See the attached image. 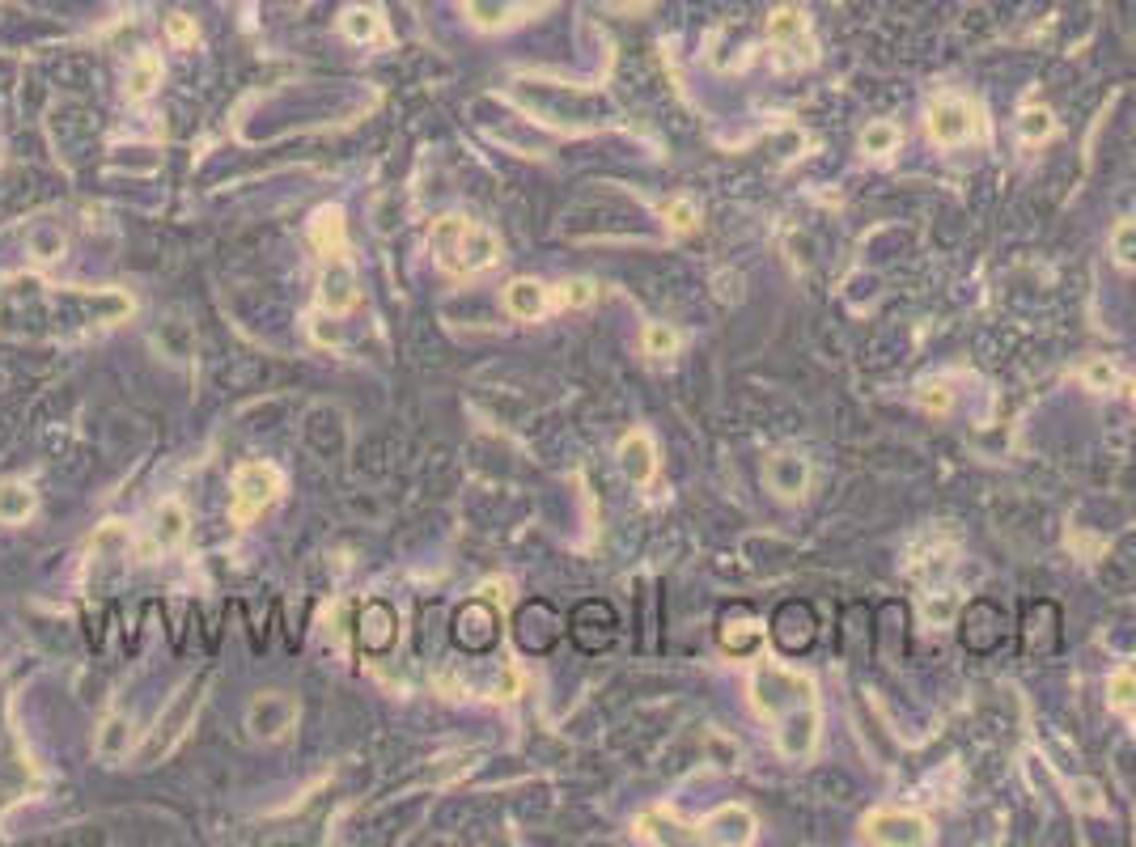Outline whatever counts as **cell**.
<instances>
[{"label": "cell", "instance_id": "1f68e13d", "mask_svg": "<svg viewBox=\"0 0 1136 847\" xmlns=\"http://www.w3.org/2000/svg\"><path fill=\"white\" fill-rule=\"evenodd\" d=\"M1018 136L1026 144H1043L1047 136H1052V111H1043V106H1026L1022 119H1018Z\"/></svg>", "mask_w": 1136, "mask_h": 847}, {"label": "cell", "instance_id": "8fae6325", "mask_svg": "<svg viewBox=\"0 0 1136 847\" xmlns=\"http://www.w3.org/2000/svg\"><path fill=\"white\" fill-rule=\"evenodd\" d=\"M568 636H573V644L581 648V653H602V648H611L615 636H619L615 606L602 602V598L581 602L573 615H568Z\"/></svg>", "mask_w": 1136, "mask_h": 847}, {"label": "cell", "instance_id": "f1b7e54d", "mask_svg": "<svg viewBox=\"0 0 1136 847\" xmlns=\"http://www.w3.org/2000/svg\"><path fill=\"white\" fill-rule=\"evenodd\" d=\"M768 34H772V43H780V47L802 43V39H806V17L797 13V9H776V13L768 17Z\"/></svg>", "mask_w": 1136, "mask_h": 847}, {"label": "cell", "instance_id": "7402d4cb", "mask_svg": "<svg viewBox=\"0 0 1136 847\" xmlns=\"http://www.w3.org/2000/svg\"><path fill=\"white\" fill-rule=\"evenodd\" d=\"M310 246H314L323 259L344 255V250H348V225H344V208H340V204H327V208L314 212V221H310Z\"/></svg>", "mask_w": 1136, "mask_h": 847}, {"label": "cell", "instance_id": "52a82bcc", "mask_svg": "<svg viewBox=\"0 0 1136 847\" xmlns=\"http://www.w3.org/2000/svg\"><path fill=\"white\" fill-rule=\"evenodd\" d=\"M768 640L785 661L806 657L819 644V610L806 598H785L768 619Z\"/></svg>", "mask_w": 1136, "mask_h": 847}, {"label": "cell", "instance_id": "d6a6232c", "mask_svg": "<svg viewBox=\"0 0 1136 847\" xmlns=\"http://www.w3.org/2000/svg\"><path fill=\"white\" fill-rule=\"evenodd\" d=\"M594 297H598V288L581 276L556 284V305H564V310H585V305H594Z\"/></svg>", "mask_w": 1136, "mask_h": 847}, {"label": "cell", "instance_id": "ac0fdd59", "mask_svg": "<svg viewBox=\"0 0 1136 847\" xmlns=\"http://www.w3.org/2000/svg\"><path fill=\"white\" fill-rule=\"evenodd\" d=\"M496 610L488 602H467L463 610H458V623H454V636L458 644L467 648V653H484V648L496 644Z\"/></svg>", "mask_w": 1136, "mask_h": 847}, {"label": "cell", "instance_id": "ab89813d", "mask_svg": "<svg viewBox=\"0 0 1136 847\" xmlns=\"http://www.w3.org/2000/svg\"><path fill=\"white\" fill-rule=\"evenodd\" d=\"M1073 792H1081V797H1073V801H1077L1081 809H1098V805H1103V801H1098V784H1090V780L1081 784V788L1073 784Z\"/></svg>", "mask_w": 1136, "mask_h": 847}, {"label": "cell", "instance_id": "7c38bea8", "mask_svg": "<svg viewBox=\"0 0 1136 847\" xmlns=\"http://www.w3.org/2000/svg\"><path fill=\"white\" fill-rule=\"evenodd\" d=\"M929 136L937 144H946V149H958V144L980 136V111H975L967 98L942 94L929 106Z\"/></svg>", "mask_w": 1136, "mask_h": 847}, {"label": "cell", "instance_id": "9c48e42d", "mask_svg": "<svg viewBox=\"0 0 1136 847\" xmlns=\"http://www.w3.org/2000/svg\"><path fill=\"white\" fill-rule=\"evenodd\" d=\"M301 720V704L289 691H255L246 704V729L255 742H284Z\"/></svg>", "mask_w": 1136, "mask_h": 847}, {"label": "cell", "instance_id": "cb8c5ba5", "mask_svg": "<svg viewBox=\"0 0 1136 847\" xmlns=\"http://www.w3.org/2000/svg\"><path fill=\"white\" fill-rule=\"evenodd\" d=\"M619 466H624V475L636 483V488H649L653 475H658V458H653V445L645 432H628L624 441H619Z\"/></svg>", "mask_w": 1136, "mask_h": 847}, {"label": "cell", "instance_id": "f35d334b", "mask_svg": "<svg viewBox=\"0 0 1136 847\" xmlns=\"http://www.w3.org/2000/svg\"><path fill=\"white\" fill-rule=\"evenodd\" d=\"M1086 382L1094 386V390H1111L1115 386V369L1107 365V360H1090L1086 365Z\"/></svg>", "mask_w": 1136, "mask_h": 847}, {"label": "cell", "instance_id": "4dcf8cb0", "mask_svg": "<svg viewBox=\"0 0 1136 847\" xmlns=\"http://www.w3.org/2000/svg\"><path fill=\"white\" fill-rule=\"evenodd\" d=\"M1111 255L1120 267H1136V216H1124V221L1111 229Z\"/></svg>", "mask_w": 1136, "mask_h": 847}, {"label": "cell", "instance_id": "d4e9b609", "mask_svg": "<svg viewBox=\"0 0 1136 847\" xmlns=\"http://www.w3.org/2000/svg\"><path fill=\"white\" fill-rule=\"evenodd\" d=\"M768 483H772L776 496L797 500V496L806 492V483H810L806 458H797V454H772V458H768Z\"/></svg>", "mask_w": 1136, "mask_h": 847}, {"label": "cell", "instance_id": "603a6c76", "mask_svg": "<svg viewBox=\"0 0 1136 847\" xmlns=\"http://www.w3.org/2000/svg\"><path fill=\"white\" fill-rule=\"evenodd\" d=\"M547 301H552V293H547V284L530 280V276H518L505 284V314L509 318H522V322H535L547 314Z\"/></svg>", "mask_w": 1136, "mask_h": 847}, {"label": "cell", "instance_id": "ba28073f", "mask_svg": "<svg viewBox=\"0 0 1136 847\" xmlns=\"http://www.w3.org/2000/svg\"><path fill=\"white\" fill-rule=\"evenodd\" d=\"M1018 644L1026 657H1056L1064 648V615H1060V602L1052 598H1031L1022 602V615H1018Z\"/></svg>", "mask_w": 1136, "mask_h": 847}, {"label": "cell", "instance_id": "484cf974", "mask_svg": "<svg viewBox=\"0 0 1136 847\" xmlns=\"http://www.w3.org/2000/svg\"><path fill=\"white\" fill-rule=\"evenodd\" d=\"M162 60L153 56V51H136L128 72H123V94H128V102H145L157 94V85H162Z\"/></svg>", "mask_w": 1136, "mask_h": 847}, {"label": "cell", "instance_id": "277c9868", "mask_svg": "<svg viewBox=\"0 0 1136 847\" xmlns=\"http://www.w3.org/2000/svg\"><path fill=\"white\" fill-rule=\"evenodd\" d=\"M208 682H212L208 674L187 678L183 687L170 695V704H166L162 712H157L153 729L145 733V742H140V750H136V767H153V763H162V759H170V754L183 746V737H187V729H191V720L200 716V704H204Z\"/></svg>", "mask_w": 1136, "mask_h": 847}, {"label": "cell", "instance_id": "836d02e7", "mask_svg": "<svg viewBox=\"0 0 1136 847\" xmlns=\"http://www.w3.org/2000/svg\"><path fill=\"white\" fill-rule=\"evenodd\" d=\"M30 255L39 259V263H56V259H64V233L60 229H34L30 233Z\"/></svg>", "mask_w": 1136, "mask_h": 847}, {"label": "cell", "instance_id": "7a4b0ae2", "mask_svg": "<svg viewBox=\"0 0 1136 847\" xmlns=\"http://www.w3.org/2000/svg\"><path fill=\"white\" fill-rule=\"evenodd\" d=\"M751 704L763 720L776 725V746L785 759H806L819 737V699L806 674H793L785 665H759L751 674Z\"/></svg>", "mask_w": 1136, "mask_h": 847}, {"label": "cell", "instance_id": "ffe728a7", "mask_svg": "<svg viewBox=\"0 0 1136 847\" xmlns=\"http://www.w3.org/2000/svg\"><path fill=\"white\" fill-rule=\"evenodd\" d=\"M632 835L641 839V843H674V847H683V843H704L700 831L683 826L674 814H666V809H645V814L636 818Z\"/></svg>", "mask_w": 1136, "mask_h": 847}, {"label": "cell", "instance_id": "6da1fadb", "mask_svg": "<svg viewBox=\"0 0 1136 847\" xmlns=\"http://www.w3.org/2000/svg\"><path fill=\"white\" fill-rule=\"evenodd\" d=\"M132 314V297L119 288L47 284L39 276H9L0 284V335L9 339H68L115 327Z\"/></svg>", "mask_w": 1136, "mask_h": 847}, {"label": "cell", "instance_id": "2e32d148", "mask_svg": "<svg viewBox=\"0 0 1136 847\" xmlns=\"http://www.w3.org/2000/svg\"><path fill=\"white\" fill-rule=\"evenodd\" d=\"M547 5H552V0H463L471 26H479V30H509L518 22H530V17L543 13Z\"/></svg>", "mask_w": 1136, "mask_h": 847}, {"label": "cell", "instance_id": "5b68a950", "mask_svg": "<svg viewBox=\"0 0 1136 847\" xmlns=\"http://www.w3.org/2000/svg\"><path fill=\"white\" fill-rule=\"evenodd\" d=\"M280 492H284L280 466L259 462V458L242 462L234 471V483H229V521L234 526H251L263 509H272Z\"/></svg>", "mask_w": 1136, "mask_h": 847}, {"label": "cell", "instance_id": "83f0119b", "mask_svg": "<svg viewBox=\"0 0 1136 847\" xmlns=\"http://www.w3.org/2000/svg\"><path fill=\"white\" fill-rule=\"evenodd\" d=\"M340 30H344V39H352V43H382V39H386L382 17H378L374 9H361V5L344 9Z\"/></svg>", "mask_w": 1136, "mask_h": 847}, {"label": "cell", "instance_id": "b9f144b4", "mask_svg": "<svg viewBox=\"0 0 1136 847\" xmlns=\"http://www.w3.org/2000/svg\"><path fill=\"white\" fill-rule=\"evenodd\" d=\"M1132 399H1136V382H1132Z\"/></svg>", "mask_w": 1136, "mask_h": 847}, {"label": "cell", "instance_id": "8992f818", "mask_svg": "<svg viewBox=\"0 0 1136 847\" xmlns=\"http://www.w3.org/2000/svg\"><path fill=\"white\" fill-rule=\"evenodd\" d=\"M958 644L967 648L971 657H992L1001 653V648L1009 644V632H1014V623H1009V610L997 602V598H971L963 610H958Z\"/></svg>", "mask_w": 1136, "mask_h": 847}, {"label": "cell", "instance_id": "4316f807", "mask_svg": "<svg viewBox=\"0 0 1136 847\" xmlns=\"http://www.w3.org/2000/svg\"><path fill=\"white\" fill-rule=\"evenodd\" d=\"M39 509V496L26 479H5L0 483V526H22Z\"/></svg>", "mask_w": 1136, "mask_h": 847}, {"label": "cell", "instance_id": "4fadbf2b", "mask_svg": "<svg viewBox=\"0 0 1136 847\" xmlns=\"http://www.w3.org/2000/svg\"><path fill=\"white\" fill-rule=\"evenodd\" d=\"M865 839L886 847H925L933 839L929 818L908 814V809H878L865 818Z\"/></svg>", "mask_w": 1136, "mask_h": 847}, {"label": "cell", "instance_id": "5bb4252c", "mask_svg": "<svg viewBox=\"0 0 1136 847\" xmlns=\"http://www.w3.org/2000/svg\"><path fill=\"white\" fill-rule=\"evenodd\" d=\"M318 305H323L331 318H340V314H348V310H357V305H361L357 267H352L348 250H344V255H331L323 263V276H318Z\"/></svg>", "mask_w": 1136, "mask_h": 847}, {"label": "cell", "instance_id": "44dd1931", "mask_svg": "<svg viewBox=\"0 0 1136 847\" xmlns=\"http://www.w3.org/2000/svg\"><path fill=\"white\" fill-rule=\"evenodd\" d=\"M136 725H132V716L128 712H106L102 716V725L94 729V754L102 763H119V759H128V750H132V742H136V733H132Z\"/></svg>", "mask_w": 1136, "mask_h": 847}, {"label": "cell", "instance_id": "f546056e", "mask_svg": "<svg viewBox=\"0 0 1136 847\" xmlns=\"http://www.w3.org/2000/svg\"><path fill=\"white\" fill-rule=\"evenodd\" d=\"M861 149L869 153V157H886V153H895L899 149V128L895 123H869V128L861 132Z\"/></svg>", "mask_w": 1136, "mask_h": 847}, {"label": "cell", "instance_id": "74e56055", "mask_svg": "<svg viewBox=\"0 0 1136 847\" xmlns=\"http://www.w3.org/2000/svg\"><path fill=\"white\" fill-rule=\"evenodd\" d=\"M1111 704L1115 708H1132L1136 704V674H1115L1111 678Z\"/></svg>", "mask_w": 1136, "mask_h": 847}, {"label": "cell", "instance_id": "d6986e66", "mask_svg": "<svg viewBox=\"0 0 1136 847\" xmlns=\"http://www.w3.org/2000/svg\"><path fill=\"white\" fill-rule=\"evenodd\" d=\"M187 534H191V513L183 509L179 500H162L157 504V513H153V538H149V555L153 551H179L183 543H187Z\"/></svg>", "mask_w": 1136, "mask_h": 847}, {"label": "cell", "instance_id": "60d3db41", "mask_svg": "<svg viewBox=\"0 0 1136 847\" xmlns=\"http://www.w3.org/2000/svg\"><path fill=\"white\" fill-rule=\"evenodd\" d=\"M925 407H933V411H946V407H950V394H946V386H925Z\"/></svg>", "mask_w": 1136, "mask_h": 847}, {"label": "cell", "instance_id": "3957f363", "mask_svg": "<svg viewBox=\"0 0 1136 847\" xmlns=\"http://www.w3.org/2000/svg\"><path fill=\"white\" fill-rule=\"evenodd\" d=\"M429 250L441 272L458 280L479 276L501 263V238L488 225L471 221V216H441V221H433Z\"/></svg>", "mask_w": 1136, "mask_h": 847}, {"label": "cell", "instance_id": "9a60e30c", "mask_svg": "<svg viewBox=\"0 0 1136 847\" xmlns=\"http://www.w3.org/2000/svg\"><path fill=\"white\" fill-rule=\"evenodd\" d=\"M564 632H568V623L552 602H526L518 610V644L526 653H552Z\"/></svg>", "mask_w": 1136, "mask_h": 847}, {"label": "cell", "instance_id": "8d00e7d4", "mask_svg": "<svg viewBox=\"0 0 1136 847\" xmlns=\"http://www.w3.org/2000/svg\"><path fill=\"white\" fill-rule=\"evenodd\" d=\"M666 221H670V229L691 233V229H696V221H700V212H696V204H691V200H674V204H666Z\"/></svg>", "mask_w": 1136, "mask_h": 847}, {"label": "cell", "instance_id": "d590c367", "mask_svg": "<svg viewBox=\"0 0 1136 847\" xmlns=\"http://www.w3.org/2000/svg\"><path fill=\"white\" fill-rule=\"evenodd\" d=\"M674 344H679V335H674L666 322H649V327H645V352L649 356H670Z\"/></svg>", "mask_w": 1136, "mask_h": 847}, {"label": "cell", "instance_id": "30bf717a", "mask_svg": "<svg viewBox=\"0 0 1136 847\" xmlns=\"http://www.w3.org/2000/svg\"><path fill=\"white\" fill-rule=\"evenodd\" d=\"M763 640H768V623L755 615L751 602H730L717 615V644L730 657H755Z\"/></svg>", "mask_w": 1136, "mask_h": 847}, {"label": "cell", "instance_id": "e0dca14e", "mask_svg": "<svg viewBox=\"0 0 1136 847\" xmlns=\"http://www.w3.org/2000/svg\"><path fill=\"white\" fill-rule=\"evenodd\" d=\"M704 843H721V847H738V843H751L755 839V814L747 805H721L704 818L700 826Z\"/></svg>", "mask_w": 1136, "mask_h": 847}, {"label": "cell", "instance_id": "e575fe53", "mask_svg": "<svg viewBox=\"0 0 1136 847\" xmlns=\"http://www.w3.org/2000/svg\"><path fill=\"white\" fill-rule=\"evenodd\" d=\"M166 39H170L174 47H195V39H200V30H195V17L170 13V17H166Z\"/></svg>", "mask_w": 1136, "mask_h": 847}]
</instances>
